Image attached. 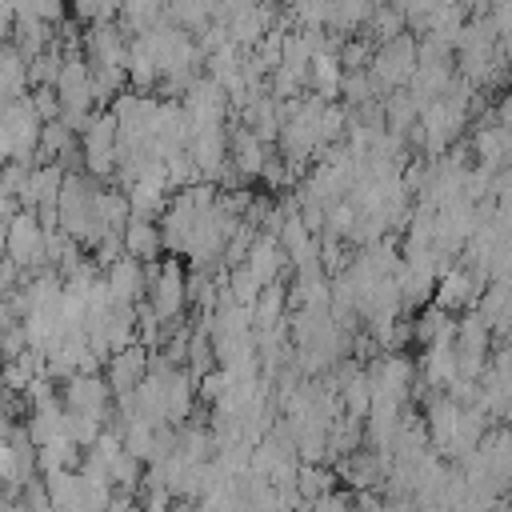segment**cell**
I'll return each instance as SVG.
<instances>
[{"label": "cell", "instance_id": "obj_1", "mask_svg": "<svg viewBox=\"0 0 512 512\" xmlns=\"http://www.w3.org/2000/svg\"><path fill=\"white\" fill-rule=\"evenodd\" d=\"M36 248H40V232H36V220L32 216H16L8 224V252L16 264H28L36 260Z\"/></svg>", "mask_w": 512, "mask_h": 512}]
</instances>
